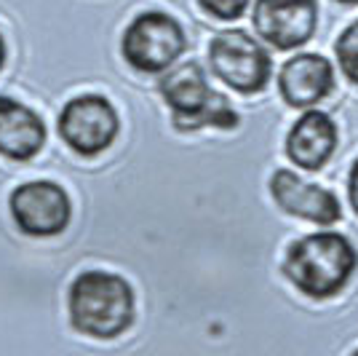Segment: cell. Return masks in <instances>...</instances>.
<instances>
[{
	"label": "cell",
	"instance_id": "5bb4252c",
	"mask_svg": "<svg viewBox=\"0 0 358 356\" xmlns=\"http://www.w3.org/2000/svg\"><path fill=\"white\" fill-rule=\"evenodd\" d=\"M198 3L214 19H238L249 6V0H198Z\"/></svg>",
	"mask_w": 358,
	"mask_h": 356
},
{
	"label": "cell",
	"instance_id": "8fae6325",
	"mask_svg": "<svg viewBox=\"0 0 358 356\" xmlns=\"http://www.w3.org/2000/svg\"><path fill=\"white\" fill-rule=\"evenodd\" d=\"M337 150V126L321 110L302 113L286 134V156L299 169L315 172L334 156Z\"/></svg>",
	"mask_w": 358,
	"mask_h": 356
},
{
	"label": "cell",
	"instance_id": "3957f363",
	"mask_svg": "<svg viewBox=\"0 0 358 356\" xmlns=\"http://www.w3.org/2000/svg\"><path fill=\"white\" fill-rule=\"evenodd\" d=\"M161 97L171 110V121L179 132H195L203 126L214 129H236L238 113L227 97L217 94L206 81V73L198 62H185L166 73L158 83Z\"/></svg>",
	"mask_w": 358,
	"mask_h": 356
},
{
	"label": "cell",
	"instance_id": "30bf717a",
	"mask_svg": "<svg viewBox=\"0 0 358 356\" xmlns=\"http://www.w3.org/2000/svg\"><path fill=\"white\" fill-rule=\"evenodd\" d=\"M278 89L289 107H310L334 89L331 62L321 54H297L278 73Z\"/></svg>",
	"mask_w": 358,
	"mask_h": 356
},
{
	"label": "cell",
	"instance_id": "7c38bea8",
	"mask_svg": "<svg viewBox=\"0 0 358 356\" xmlns=\"http://www.w3.org/2000/svg\"><path fill=\"white\" fill-rule=\"evenodd\" d=\"M45 142L41 116L11 97H0V153L14 161L35 158Z\"/></svg>",
	"mask_w": 358,
	"mask_h": 356
},
{
	"label": "cell",
	"instance_id": "9c48e42d",
	"mask_svg": "<svg viewBox=\"0 0 358 356\" xmlns=\"http://www.w3.org/2000/svg\"><path fill=\"white\" fill-rule=\"evenodd\" d=\"M270 193L275 204L284 209L286 214L302 217L315 225H334L343 217V207L337 196L294 174L292 169H278L270 177Z\"/></svg>",
	"mask_w": 358,
	"mask_h": 356
},
{
	"label": "cell",
	"instance_id": "9a60e30c",
	"mask_svg": "<svg viewBox=\"0 0 358 356\" xmlns=\"http://www.w3.org/2000/svg\"><path fill=\"white\" fill-rule=\"evenodd\" d=\"M348 198H350V207L358 214V158L350 166V177H348Z\"/></svg>",
	"mask_w": 358,
	"mask_h": 356
},
{
	"label": "cell",
	"instance_id": "7a4b0ae2",
	"mask_svg": "<svg viewBox=\"0 0 358 356\" xmlns=\"http://www.w3.org/2000/svg\"><path fill=\"white\" fill-rule=\"evenodd\" d=\"M70 319L78 332L110 341L134 322V289L118 273L86 271L70 287Z\"/></svg>",
	"mask_w": 358,
	"mask_h": 356
},
{
	"label": "cell",
	"instance_id": "8992f818",
	"mask_svg": "<svg viewBox=\"0 0 358 356\" xmlns=\"http://www.w3.org/2000/svg\"><path fill=\"white\" fill-rule=\"evenodd\" d=\"M118 113L110 100L99 94H83L64 104L59 116L62 139L80 156L105 153L118 137Z\"/></svg>",
	"mask_w": 358,
	"mask_h": 356
},
{
	"label": "cell",
	"instance_id": "52a82bcc",
	"mask_svg": "<svg viewBox=\"0 0 358 356\" xmlns=\"http://www.w3.org/2000/svg\"><path fill=\"white\" fill-rule=\"evenodd\" d=\"M254 30L278 51L308 43L315 32V0H257L252 11Z\"/></svg>",
	"mask_w": 358,
	"mask_h": 356
},
{
	"label": "cell",
	"instance_id": "ba28073f",
	"mask_svg": "<svg viewBox=\"0 0 358 356\" xmlns=\"http://www.w3.org/2000/svg\"><path fill=\"white\" fill-rule=\"evenodd\" d=\"M70 198L57 182H24L11 193V214L27 236H57L70 223Z\"/></svg>",
	"mask_w": 358,
	"mask_h": 356
},
{
	"label": "cell",
	"instance_id": "5b68a950",
	"mask_svg": "<svg viewBox=\"0 0 358 356\" xmlns=\"http://www.w3.org/2000/svg\"><path fill=\"white\" fill-rule=\"evenodd\" d=\"M209 64L214 75L238 94H257L268 86L273 60L243 30H224L209 43Z\"/></svg>",
	"mask_w": 358,
	"mask_h": 356
},
{
	"label": "cell",
	"instance_id": "4fadbf2b",
	"mask_svg": "<svg viewBox=\"0 0 358 356\" xmlns=\"http://www.w3.org/2000/svg\"><path fill=\"white\" fill-rule=\"evenodd\" d=\"M334 54H337V62H340L343 75L350 83L358 86V19L350 27H345L343 35L337 38Z\"/></svg>",
	"mask_w": 358,
	"mask_h": 356
},
{
	"label": "cell",
	"instance_id": "e0dca14e",
	"mask_svg": "<svg viewBox=\"0 0 358 356\" xmlns=\"http://www.w3.org/2000/svg\"><path fill=\"white\" fill-rule=\"evenodd\" d=\"M337 3H343V6H358V0H337Z\"/></svg>",
	"mask_w": 358,
	"mask_h": 356
},
{
	"label": "cell",
	"instance_id": "277c9868",
	"mask_svg": "<svg viewBox=\"0 0 358 356\" xmlns=\"http://www.w3.org/2000/svg\"><path fill=\"white\" fill-rule=\"evenodd\" d=\"M185 46V30L174 16L164 11H145L126 27L120 51L139 73H164L182 57Z\"/></svg>",
	"mask_w": 358,
	"mask_h": 356
},
{
	"label": "cell",
	"instance_id": "6da1fadb",
	"mask_svg": "<svg viewBox=\"0 0 358 356\" xmlns=\"http://www.w3.org/2000/svg\"><path fill=\"white\" fill-rule=\"evenodd\" d=\"M358 266L353 244L334 231H318L297 238L284 257V276L302 295L327 300L343 292Z\"/></svg>",
	"mask_w": 358,
	"mask_h": 356
},
{
	"label": "cell",
	"instance_id": "2e32d148",
	"mask_svg": "<svg viewBox=\"0 0 358 356\" xmlns=\"http://www.w3.org/2000/svg\"><path fill=\"white\" fill-rule=\"evenodd\" d=\"M3 62H6V43H3V35H0V67H3Z\"/></svg>",
	"mask_w": 358,
	"mask_h": 356
}]
</instances>
